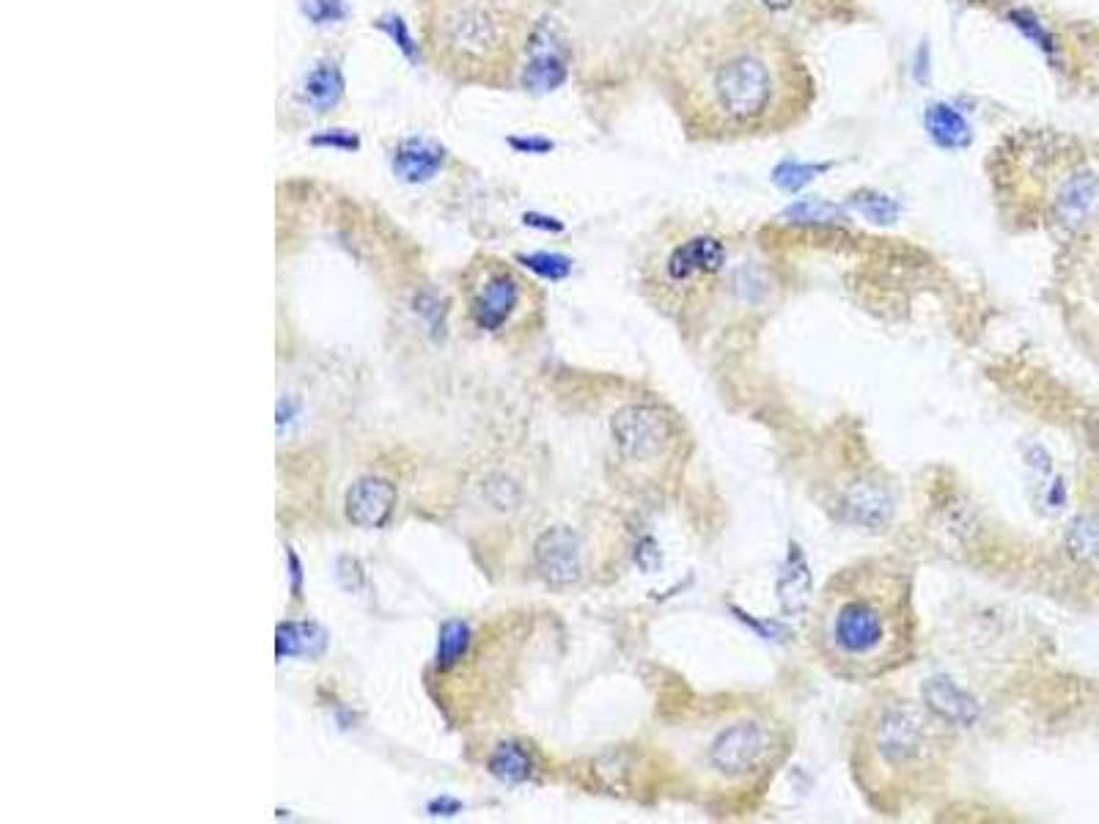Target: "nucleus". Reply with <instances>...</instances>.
Masks as SVG:
<instances>
[{"mask_svg":"<svg viewBox=\"0 0 1099 824\" xmlns=\"http://www.w3.org/2000/svg\"><path fill=\"white\" fill-rule=\"evenodd\" d=\"M666 82L687 138L709 144L786 133L816 97L797 47L743 11L687 28L666 56Z\"/></svg>","mask_w":1099,"mask_h":824,"instance_id":"f257e3e1","label":"nucleus"},{"mask_svg":"<svg viewBox=\"0 0 1099 824\" xmlns=\"http://www.w3.org/2000/svg\"><path fill=\"white\" fill-rule=\"evenodd\" d=\"M822 663L846 681H874L915 655L913 582L904 569L863 561L825 586L814 618Z\"/></svg>","mask_w":1099,"mask_h":824,"instance_id":"f03ea898","label":"nucleus"},{"mask_svg":"<svg viewBox=\"0 0 1099 824\" xmlns=\"http://www.w3.org/2000/svg\"><path fill=\"white\" fill-rule=\"evenodd\" d=\"M434 58L462 80L498 82L514 63L507 14L490 0H438L429 17Z\"/></svg>","mask_w":1099,"mask_h":824,"instance_id":"7ed1b4c3","label":"nucleus"},{"mask_svg":"<svg viewBox=\"0 0 1099 824\" xmlns=\"http://www.w3.org/2000/svg\"><path fill=\"white\" fill-rule=\"evenodd\" d=\"M462 303L479 333L509 339L531 327L542 308V294L514 264L498 256H475L462 273Z\"/></svg>","mask_w":1099,"mask_h":824,"instance_id":"20e7f679","label":"nucleus"},{"mask_svg":"<svg viewBox=\"0 0 1099 824\" xmlns=\"http://www.w3.org/2000/svg\"><path fill=\"white\" fill-rule=\"evenodd\" d=\"M778 737L762 717H737L723 726L707 747V767L728 783L754 781L773 764Z\"/></svg>","mask_w":1099,"mask_h":824,"instance_id":"39448f33","label":"nucleus"},{"mask_svg":"<svg viewBox=\"0 0 1099 824\" xmlns=\"http://www.w3.org/2000/svg\"><path fill=\"white\" fill-rule=\"evenodd\" d=\"M866 742V751L874 758V764L880 769H891V773L915 769L930 756L926 720L907 706H885L869 726Z\"/></svg>","mask_w":1099,"mask_h":824,"instance_id":"423d86ee","label":"nucleus"},{"mask_svg":"<svg viewBox=\"0 0 1099 824\" xmlns=\"http://www.w3.org/2000/svg\"><path fill=\"white\" fill-rule=\"evenodd\" d=\"M726 245L713 234H690L687 239L668 245L663 256L649 264V286L660 292H681L713 281L726 267Z\"/></svg>","mask_w":1099,"mask_h":824,"instance_id":"0eeeda50","label":"nucleus"},{"mask_svg":"<svg viewBox=\"0 0 1099 824\" xmlns=\"http://www.w3.org/2000/svg\"><path fill=\"white\" fill-rule=\"evenodd\" d=\"M569 75V45L561 26L542 20L531 28L526 39V63H522V86L528 91H556Z\"/></svg>","mask_w":1099,"mask_h":824,"instance_id":"6e6552de","label":"nucleus"},{"mask_svg":"<svg viewBox=\"0 0 1099 824\" xmlns=\"http://www.w3.org/2000/svg\"><path fill=\"white\" fill-rule=\"evenodd\" d=\"M610 432H614L616 449L627 462H651L666 451L671 423L663 410L649 408V404H632V408L616 412Z\"/></svg>","mask_w":1099,"mask_h":824,"instance_id":"1a4fd4ad","label":"nucleus"},{"mask_svg":"<svg viewBox=\"0 0 1099 824\" xmlns=\"http://www.w3.org/2000/svg\"><path fill=\"white\" fill-rule=\"evenodd\" d=\"M537 567L552 586H569L580 577V541L569 528H550L537 541Z\"/></svg>","mask_w":1099,"mask_h":824,"instance_id":"9d476101","label":"nucleus"},{"mask_svg":"<svg viewBox=\"0 0 1099 824\" xmlns=\"http://www.w3.org/2000/svg\"><path fill=\"white\" fill-rule=\"evenodd\" d=\"M924 696L926 709L934 720L945 723V726H960L968 728L979 720V704L968 690H962L956 681L945 679V676H932V679L924 681Z\"/></svg>","mask_w":1099,"mask_h":824,"instance_id":"9b49d317","label":"nucleus"},{"mask_svg":"<svg viewBox=\"0 0 1099 824\" xmlns=\"http://www.w3.org/2000/svg\"><path fill=\"white\" fill-rule=\"evenodd\" d=\"M396 506V492L382 479H361L346 494V517L357 528L385 526Z\"/></svg>","mask_w":1099,"mask_h":824,"instance_id":"f8f14e48","label":"nucleus"},{"mask_svg":"<svg viewBox=\"0 0 1099 824\" xmlns=\"http://www.w3.org/2000/svg\"><path fill=\"white\" fill-rule=\"evenodd\" d=\"M445 165V149L429 138H404L393 149V174L410 185H423Z\"/></svg>","mask_w":1099,"mask_h":824,"instance_id":"ddd939ff","label":"nucleus"},{"mask_svg":"<svg viewBox=\"0 0 1099 824\" xmlns=\"http://www.w3.org/2000/svg\"><path fill=\"white\" fill-rule=\"evenodd\" d=\"M344 75H341V67L336 61H320L308 75L303 78V86H300V97H303L305 105L316 110V114H327L344 99Z\"/></svg>","mask_w":1099,"mask_h":824,"instance_id":"4468645a","label":"nucleus"},{"mask_svg":"<svg viewBox=\"0 0 1099 824\" xmlns=\"http://www.w3.org/2000/svg\"><path fill=\"white\" fill-rule=\"evenodd\" d=\"M926 129H930L934 144L943 146V149H951V151L968 149V146H971V140H973V133H971V127H968L965 116H962L956 108H951V105H943V102L932 105V108L926 110Z\"/></svg>","mask_w":1099,"mask_h":824,"instance_id":"2eb2a0df","label":"nucleus"},{"mask_svg":"<svg viewBox=\"0 0 1099 824\" xmlns=\"http://www.w3.org/2000/svg\"><path fill=\"white\" fill-rule=\"evenodd\" d=\"M844 509L850 511V520L855 526H869V528H880L883 522H889L891 514V500L889 494L877 487H855L844 500Z\"/></svg>","mask_w":1099,"mask_h":824,"instance_id":"dca6fc26","label":"nucleus"},{"mask_svg":"<svg viewBox=\"0 0 1099 824\" xmlns=\"http://www.w3.org/2000/svg\"><path fill=\"white\" fill-rule=\"evenodd\" d=\"M778 599L781 605H784V610H789V614H795V610L801 614V610H805V605H808L811 575L801 552H792L784 572L778 577Z\"/></svg>","mask_w":1099,"mask_h":824,"instance_id":"f3484780","label":"nucleus"},{"mask_svg":"<svg viewBox=\"0 0 1099 824\" xmlns=\"http://www.w3.org/2000/svg\"><path fill=\"white\" fill-rule=\"evenodd\" d=\"M1067 550L1075 561L1099 567V517H1078L1067 531Z\"/></svg>","mask_w":1099,"mask_h":824,"instance_id":"a211bd4d","label":"nucleus"},{"mask_svg":"<svg viewBox=\"0 0 1099 824\" xmlns=\"http://www.w3.org/2000/svg\"><path fill=\"white\" fill-rule=\"evenodd\" d=\"M533 762L528 756V751L517 742H503V745L495 747V753L490 756V773L495 778L507 781V783H520L531 775Z\"/></svg>","mask_w":1099,"mask_h":824,"instance_id":"6ab92c4d","label":"nucleus"},{"mask_svg":"<svg viewBox=\"0 0 1099 824\" xmlns=\"http://www.w3.org/2000/svg\"><path fill=\"white\" fill-rule=\"evenodd\" d=\"M322 632L314 624H281L278 627V657L314 655L322 649Z\"/></svg>","mask_w":1099,"mask_h":824,"instance_id":"aec40b11","label":"nucleus"},{"mask_svg":"<svg viewBox=\"0 0 1099 824\" xmlns=\"http://www.w3.org/2000/svg\"><path fill=\"white\" fill-rule=\"evenodd\" d=\"M470 644V629L468 624L462 621H449L440 629V644H438V655H434V665L438 670H449L451 665H457L465 655Z\"/></svg>","mask_w":1099,"mask_h":824,"instance_id":"412c9836","label":"nucleus"},{"mask_svg":"<svg viewBox=\"0 0 1099 824\" xmlns=\"http://www.w3.org/2000/svg\"><path fill=\"white\" fill-rule=\"evenodd\" d=\"M831 165H805V163H795V160H786V163H781L778 168L773 170V182L775 185L781 187V190H786V193H797L801 187L808 185L814 176H820L822 170H827Z\"/></svg>","mask_w":1099,"mask_h":824,"instance_id":"4be33fe9","label":"nucleus"},{"mask_svg":"<svg viewBox=\"0 0 1099 824\" xmlns=\"http://www.w3.org/2000/svg\"><path fill=\"white\" fill-rule=\"evenodd\" d=\"M520 262L550 281H561L572 273V262L567 256H558V253H533V256H520Z\"/></svg>","mask_w":1099,"mask_h":824,"instance_id":"5701e85b","label":"nucleus"},{"mask_svg":"<svg viewBox=\"0 0 1099 824\" xmlns=\"http://www.w3.org/2000/svg\"><path fill=\"white\" fill-rule=\"evenodd\" d=\"M789 217H795L797 223H842L844 215L838 206L827 204V202H801L789 209Z\"/></svg>","mask_w":1099,"mask_h":824,"instance_id":"b1692460","label":"nucleus"},{"mask_svg":"<svg viewBox=\"0 0 1099 824\" xmlns=\"http://www.w3.org/2000/svg\"><path fill=\"white\" fill-rule=\"evenodd\" d=\"M377 28L380 31H385L387 37H391L393 41L399 45V50L404 52L408 58H413L415 56V41L413 37H410V31H408V22L402 20V17H382V20L377 22Z\"/></svg>","mask_w":1099,"mask_h":824,"instance_id":"393cba45","label":"nucleus"},{"mask_svg":"<svg viewBox=\"0 0 1099 824\" xmlns=\"http://www.w3.org/2000/svg\"><path fill=\"white\" fill-rule=\"evenodd\" d=\"M314 146H331V149H344V151H357L361 149V138L350 129H331V133H322L316 138H311Z\"/></svg>","mask_w":1099,"mask_h":824,"instance_id":"a878e982","label":"nucleus"},{"mask_svg":"<svg viewBox=\"0 0 1099 824\" xmlns=\"http://www.w3.org/2000/svg\"><path fill=\"white\" fill-rule=\"evenodd\" d=\"M305 11H308L311 20L320 22V26H325V22H336L346 14V9H344V3H341V0H308Z\"/></svg>","mask_w":1099,"mask_h":824,"instance_id":"bb28decb","label":"nucleus"},{"mask_svg":"<svg viewBox=\"0 0 1099 824\" xmlns=\"http://www.w3.org/2000/svg\"><path fill=\"white\" fill-rule=\"evenodd\" d=\"M861 212L866 217H872L874 223H891L893 217L899 215V206L885 196H874V198H863Z\"/></svg>","mask_w":1099,"mask_h":824,"instance_id":"cd10ccee","label":"nucleus"},{"mask_svg":"<svg viewBox=\"0 0 1099 824\" xmlns=\"http://www.w3.org/2000/svg\"><path fill=\"white\" fill-rule=\"evenodd\" d=\"M511 146H517V149H533V151H548L552 149V144L550 140H511Z\"/></svg>","mask_w":1099,"mask_h":824,"instance_id":"c85d7f7f","label":"nucleus"},{"mask_svg":"<svg viewBox=\"0 0 1099 824\" xmlns=\"http://www.w3.org/2000/svg\"><path fill=\"white\" fill-rule=\"evenodd\" d=\"M759 3L764 6V9H769V11H775V14H781V11L795 9L797 0H759Z\"/></svg>","mask_w":1099,"mask_h":824,"instance_id":"c756f323","label":"nucleus"}]
</instances>
